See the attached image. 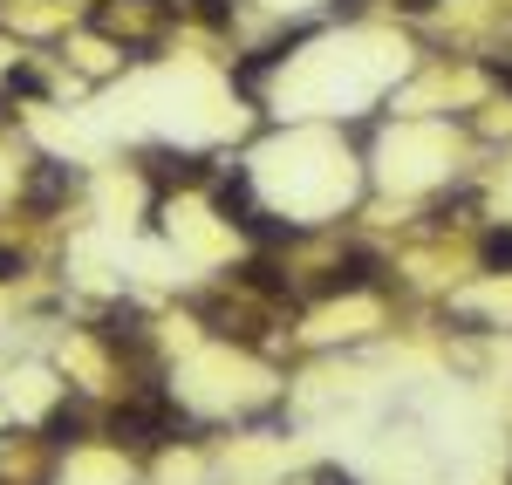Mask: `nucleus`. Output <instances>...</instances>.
Wrapping results in <instances>:
<instances>
[{"instance_id":"nucleus-1","label":"nucleus","mask_w":512,"mask_h":485,"mask_svg":"<svg viewBox=\"0 0 512 485\" xmlns=\"http://www.w3.org/2000/svg\"><path fill=\"white\" fill-rule=\"evenodd\" d=\"M110 431H117V438H130V445H171V438L185 431V417H178V410H171L158 390H151V397L123 404L117 417H110Z\"/></svg>"},{"instance_id":"nucleus-2","label":"nucleus","mask_w":512,"mask_h":485,"mask_svg":"<svg viewBox=\"0 0 512 485\" xmlns=\"http://www.w3.org/2000/svg\"><path fill=\"white\" fill-rule=\"evenodd\" d=\"M69 192H76V171H69V164H48V171L35 178V192H28V199H35V205H55V199H69Z\"/></svg>"},{"instance_id":"nucleus-3","label":"nucleus","mask_w":512,"mask_h":485,"mask_svg":"<svg viewBox=\"0 0 512 485\" xmlns=\"http://www.w3.org/2000/svg\"><path fill=\"white\" fill-rule=\"evenodd\" d=\"M485 267H512V233H506V226L485 233Z\"/></svg>"},{"instance_id":"nucleus-4","label":"nucleus","mask_w":512,"mask_h":485,"mask_svg":"<svg viewBox=\"0 0 512 485\" xmlns=\"http://www.w3.org/2000/svg\"><path fill=\"white\" fill-rule=\"evenodd\" d=\"M14 274H21V253H7V246H0V281H14Z\"/></svg>"},{"instance_id":"nucleus-5","label":"nucleus","mask_w":512,"mask_h":485,"mask_svg":"<svg viewBox=\"0 0 512 485\" xmlns=\"http://www.w3.org/2000/svg\"><path fill=\"white\" fill-rule=\"evenodd\" d=\"M315 485H355V479H342V472H321V479Z\"/></svg>"}]
</instances>
